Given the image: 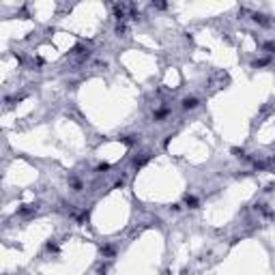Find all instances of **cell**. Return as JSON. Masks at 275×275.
Listing matches in <instances>:
<instances>
[{"label":"cell","instance_id":"1","mask_svg":"<svg viewBox=\"0 0 275 275\" xmlns=\"http://www.w3.org/2000/svg\"><path fill=\"white\" fill-rule=\"evenodd\" d=\"M198 108V99L196 97H185L183 99V110H193Z\"/></svg>","mask_w":275,"mask_h":275},{"label":"cell","instance_id":"2","mask_svg":"<svg viewBox=\"0 0 275 275\" xmlns=\"http://www.w3.org/2000/svg\"><path fill=\"white\" fill-rule=\"evenodd\" d=\"M185 202L189 204V209H198V198H193V196H187V198H185Z\"/></svg>","mask_w":275,"mask_h":275},{"label":"cell","instance_id":"3","mask_svg":"<svg viewBox=\"0 0 275 275\" xmlns=\"http://www.w3.org/2000/svg\"><path fill=\"white\" fill-rule=\"evenodd\" d=\"M153 116H155V121H161V118H166V116H168V110H157Z\"/></svg>","mask_w":275,"mask_h":275},{"label":"cell","instance_id":"7","mask_svg":"<svg viewBox=\"0 0 275 275\" xmlns=\"http://www.w3.org/2000/svg\"><path fill=\"white\" fill-rule=\"evenodd\" d=\"M264 65H269V60H256L254 62V67H264Z\"/></svg>","mask_w":275,"mask_h":275},{"label":"cell","instance_id":"8","mask_svg":"<svg viewBox=\"0 0 275 275\" xmlns=\"http://www.w3.org/2000/svg\"><path fill=\"white\" fill-rule=\"evenodd\" d=\"M47 249H49V252H58V247H56L54 243H47Z\"/></svg>","mask_w":275,"mask_h":275},{"label":"cell","instance_id":"4","mask_svg":"<svg viewBox=\"0 0 275 275\" xmlns=\"http://www.w3.org/2000/svg\"><path fill=\"white\" fill-rule=\"evenodd\" d=\"M121 142H123V144H127V146H131L136 140H133V136H123V138H121Z\"/></svg>","mask_w":275,"mask_h":275},{"label":"cell","instance_id":"5","mask_svg":"<svg viewBox=\"0 0 275 275\" xmlns=\"http://www.w3.org/2000/svg\"><path fill=\"white\" fill-rule=\"evenodd\" d=\"M232 153L239 157V159H247V155H245V150H239V148H232Z\"/></svg>","mask_w":275,"mask_h":275},{"label":"cell","instance_id":"6","mask_svg":"<svg viewBox=\"0 0 275 275\" xmlns=\"http://www.w3.org/2000/svg\"><path fill=\"white\" fill-rule=\"evenodd\" d=\"M71 185H73V187H75V191H80V189H82V183H80V181H75V179H73V181H71Z\"/></svg>","mask_w":275,"mask_h":275}]
</instances>
